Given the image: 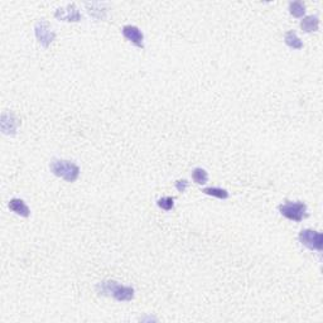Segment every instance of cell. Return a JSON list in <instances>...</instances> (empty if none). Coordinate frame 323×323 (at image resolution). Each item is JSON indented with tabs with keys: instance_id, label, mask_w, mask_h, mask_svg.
<instances>
[{
	"instance_id": "cell-1",
	"label": "cell",
	"mask_w": 323,
	"mask_h": 323,
	"mask_svg": "<svg viewBox=\"0 0 323 323\" xmlns=\"http://www.w3.org/2000/svg\"><path fill=\"white\" fill-rule=\"evenodd\" d=\"M96 290L100 295L113 297L119 302H129L134 298V289L132 287H125L114 280H105L98 283L96 285Z\"/></svg>"
},
{
	"instance_id": "cell-2",
	"label": "cell",
	"mask_w": 323,
	"mask_h": 323,
	"mask_svg": "<svg viewBox=\"0 0 323 323\" xmlns=\"http://www.w3.org/2000/svg\"><path fill=\"white\" fill-rule=\"evenodd\" d=\"M49 168L54 176L71 183L75 182L80 176V167L71 160L53 159L49 164Z\"/></svg>"
},
{
	"instance_id": "cell-3",
	"label": "cell",
	"mask_w": 323,
	"mask_h": 323,
	"mask_svg": "<svg viewBox=\"0 0 323 323\" xmlns=\"http://www.w3.org/2000/svg\"><path fill=\"white\" fill-rule=\"evenodd\" d=\"M298 240L303 246H306L309 250L322 251L323 249V235L318 231L311 230V229H304L299 232Z\"/></svg>"
},
{
	"instance_id": "cell-4",
	"label": "cell",
	"mask_w": 323,
	"mask_h": 323,
	"mask_svg": "<svg viewBox=\"0 0 323 323\" xmlns=\"http://www.w3.org/2000/svg\"><path fill=\"white\" fill-rule=\"evenodd\" d=\"M279 211L284 217L301 222L307 217V205L303 202H287L279 206Z\"/></svg>"
},
{
	"instance_id": "cell-5",
	"label": "cell",
	"mask_w": 323,
	"mask_h": 323,
	"mask_svg": "<svg viewBox=\"0 0 323 323\" xmlns=\"http://www.w3.org/2000/svg\"><path fill=\"white\" fill-rule=\"evenodd\" d=\"M34 34H36L38 42L42 45L43 48H48L53 43L56 38V33L52 31L51 26L47 20H38L34 26Z\"/></svg>"
},
{
	"instance_id": "cell-6",
	"label": "cell",
	"mask_w": 323,
	"mask_h": 323,
	"mask_svg": "<svg viewBox=\"0 0 323 323\" xmlns=\"http://www.w3.org/2000/svg\"><path fill=\"white\" fill-rule=\"evenodd\" d=\"M19 119L17 118L13 111H4L1 115V121H0V128L1 132L6 135H15L18 127H19Z\"/></svg>"
},
{
	"instance_id": "cell-7",
	"label": "cell",
	"mask_w": 323,
	"mask_h": 323,
	"mask_svg": "<svg viewBox=\"0 0 323 323\" xmlns=\"http://www.w3.org/2000/svg\"><path fill=\"white\" fill-rule=\"evenodd\" d=\"M54 17L58 20H63V22H80L82 15L75 4H70L65 9H57Z\"/></svg>"
},
{
	"instance_id": "cell-8",
	"label": "cell",
	"mask_w": 323,
	"mask_h": 323,
	"mask_svg": "<svg viewBox=\"0 0 323 323\" xmlns=\"http://www.w3.org/2000/svg\"><path fill=\"white\" fill-rule=\"evenodd\" d=\"M123 34L124 37L127 38L128 41L135 45L138 48H144V34L138 27L132 26V24H128V26L123 27Z\"/></svg>"
},
{
	"instance_id": "cell-9",
	"label": "cell",
	"mask_w": 323,
	"mask_h": 323,
	"mask_svg": "<svg viewBox=\"0 0 323 323\" xmlns=\"http://www.w3.org/2000/svg\"><path fill=\"white\" fill-rule=\"evenodd\" d=\"M85 6L88 9V13L97 20H102L106 18L107 8L104 3H85Z\"/></svg>"
},
{
	"instance_id": "cell-10",
	"label": "cell",
	"mask_w": 323,
	"mask_h": 323,
	"mask_svg": "<svg viewBox=\"0 0 323 323\" xmlns=\"http://www.w3.org/2000/svg\"><path fill=\"white\" fill-rule=\"evenodd\" d=\"M9 208L17 215H19V216L28 217L29 215H31L29 207L26 205V202L20 200V198H13V200L9 201Z\"/></svg>"
},
{
	"instance_id": "cell-11",
	"label": "cell",
	"mask_w": 323,
	"mask_h": 323,
	"mask_svg": "<svg viewBox=\"0 0 323 323\" xmlns=\"http://www.w3.org/2000/svg\"><path fill=\"white\" fill-rule=\"evenodd\" d=\"M320 27V18L317 15H308L304 17L301 22V28L303 29L306 33H312V32L318 31Z\"/></svg>"
},
{
	"instance_id": "cell-12",
	"label": "cell",
	"mask_w": 323,
	"mask_h": 323,
	"mask_svg": "<svg viewBox=\"0 0 323 323\" xmlns=\"http://www.w3.org/2000/svg\"><path fill=\"white\" fill-rule=\"evenodd\" d=\"M284 41H285V45L288 47L293 48V49H302L303 48V42H302L301 38L298 37V34L294 31L287 32L285 37H284Z\"/></svg>"
},
{
	"instance_id": "cell-13",
	"label": "cell",
	"mask_w": 323,
	"mask_h": 323,
	"mask_svg": "<svg viewBox=\"0 0 323 323\" xmlns=\"http://www.w3.org/2000/svg\"><path fill=\"white\" fill-rule=\"evenodd\" d=\"M202 192L207 196L216 197L220 200H226L229 198V192L224 188H219V187H208V188H203Z\"/></svg>"
},
{
	"instance_id": "cell-14",
	"label": "cell",
	"mask_w": 323,
	"mask_h": 323,
	"mask_svg": "<svg viewBox=\"0 0 323 323\" xmlns=\"http://www.w3.org/2000/svg\"><path fill=\"white\" fill-rule=\"evenodd\" d=\"M289 13L295 18H302L306 14V5L302 1H292L289 3Z\"/></svg>"
},
{
	"instance_id": "cell-15",
	"label": "cell",
	"mask_w": 323,
	"mask_h": 323,
	"mask_svg": "<svg viewBox=\"0 0 323 323\" xmlns=\"http://www.w3.org/2000/svg\"><path fill=\"white\" fill-rule=\"evenodd\" d=\"M192 178H193L194 182L198 183V185H205L208 181V175L205 169L198 167V168H194L193 172H192Z\"/></svg>"
},
{
	"instance_id": "cell-16",
	"label": "cell",
	"mask_w": 323,
	"mask_h": 323,
	"mask_svg": "<svg viewBox=\"0 0 323 323\" xmlns=\"http://www.w3.org/2000/svg\"><path fill=\"white\" fill-rule=\"evenodd\" d=\"M157 205L159 206L162 210L171 211L175 207V198H173V197H162V198L158 200Z\"/></svg>"
},
{
	"instance_id": "cell-17",
	"label": "cell",
	"mask_w": 323,
	"mask_h": 323,
	"mask_svg": "<svg viewBox=\"0 0 323 323\" xmlns=\"http://www.w3.org/2000/svg\"><path fill=\"white\" fill-rule=\"evenodd\" d=\"M188 188V181L187 180H180L176 182V189L181 193L185 192V189Z\"/></svg>"
}]
</instances>
